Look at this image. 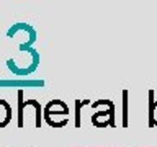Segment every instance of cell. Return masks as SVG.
<instances>
[{
	"label": "cell",
	"mask_w": 157,
	"mask_h": 147,
	"mask_svg": "<svg viewBox=\"0 0 157 147\" xmlns=\"http://www.w3.org/2000/svg\"><path fill=\"white\" fill-rule=\"evenodd\" d=\"M151 115H152V123L157 126V101L154 103V106H152V111H151Z\"/></svg>",
	"instance_id": "6da1fadb"
}]
</instances>
